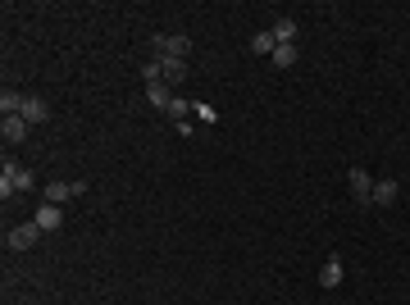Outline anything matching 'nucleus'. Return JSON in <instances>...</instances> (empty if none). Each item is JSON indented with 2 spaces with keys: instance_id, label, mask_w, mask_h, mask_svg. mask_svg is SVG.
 I'll use <instances>...</instances> for the list:
<instances>
[{
  "instance_id": "1",
  "label": "nucleus",
  "mask_w": 410,
  "mask_h": 305,
  "mask_svg": "<svg viewBox=\"0 0 410 305\" xmlns=\"http://www.w3.org/2000/svg\"><path fill=\"white\" fill-rule=\"evenodd\" d=\"M142 73H146V82H165V87L174 82V87H178V82H187V60H165V55H150Z\"/></svg>"
},
{
  "instance_id": "2",
  "label": "nucleus",
  "mask_w": 410,
  "mask_h": 305,
  "mask_svg": "<svg viewBox=\"0 0 410 305\" xmlns=\"http://www.w3.org/2000/svg\"><path fill=\"white\" fill-rule=\"evenodd\" d=\"M37 187V173L23 169V165H14V160H5V169H0V196H9V192H32Z\"/></svg>"
},
{
  "instance_id": "3",
  "label": "nucleus",
  "mask_w": 410,
  "mask_h": 305,
  "mask_svg": "<svg viewBox=\"0 0 410 305\" xmlns=\"http://www.w3.org/2000/svg\"><path fill=\"white\" fill-rule=\"evenodd\" d=\"M150 50H155V55H165V60H187L192 55V37H182V32H155V37H150Z\"/></svg>"
},
{
  "instance_id": "4",
  "label": "nucleus",
  "mask_w": 410,
  "mask_h": 305,
  "mask_svg": "<svg viewBox=\"0 0 410 305\" xmlns=\"http://www.w3.org/2000/svg\"><path fill=\"white\" fill-rule=\"evenodd\" d=\"M41 237H46V233H41L37 223H18V228H9V233H5V246L9 250H32Z\"/></svg>"
},
{
  "instance_id": "5",
  "label": "nucleus",
  "mask_w": 410,
  "mask_h": 305,
  "mask_svg": "<svg viewBox=\"0 0 410 305\" xmlns=\"http://www.w3.org/2000/svg\"><path fill=\"white\" fill-rule=\"evenodd\" d=\"M347 182H351V196H355V205H374V178H370V173H365L360 165H351Z\"/></svg>"
},
{
  "instance_id": "6",
  "label": "nucleus",
  "mask_w": 410,
  "mask_h": 305,
  "mask_svg": "<svg viewBox=\"0 0 410 305\" xmlns=\"http://www.w3.org/2000/svg\"><path fill=\"white\" fill-rule=\"evenodd\" d=\"M32 223H37L41 233H55V228H64V205H46V201H41V210L32 214Z\"/></svg>"
},
{
  "instance_id": "7",
  "label": "nucleus",
  "mask_w": 410,
  "mask_h": 305,
  "mask_svg": "<svg viewBox=\"0 0 410 305\" xmlns=\"http://www.w3.org/2000/svg\"><path fill=\"white\" fill-rule=\"evenodd\" d=\"M28 128H32V123H28L23 114H9L5 123H0V137H5V146H18V141L28 137Z\"/></svg>"
},
{
  "instance_id": "8",
  "label": "nucleus",
  "mask_w": 410,
  "mask_h": 305,
  "mask_svg": "<svg viewBox=\"0 0 410 305\" xmlns=\"http://www.w3.org/2000/svg\"><path fill=\"white\" fill-rule=\"evenodd\" d=\"M342 278H347L342 260H338V255H333V260H323V269H319V287H342Z\"/></svg>"
},
{
  "instance_id": "9",
  "label": "nucleus",
  "mask_w": 410,
  "mask_h": 305,
  "mask_svg": "<svg viewBox=\"0 0 410 305\" xmlns=\"http://www.w3.org/2000/svg\"><path fill=\"white\" fill-rule=\"evenodd\" d=\"M397 196H401V187H397V178H379L374 182V205H397Z\"/></svg>"
},
{
  "instance_id": "10",
  "label": "nucleus",
  "mask_w": 410,
  "mask_h": 305,
  "mask_svg": "<svg viewBox=\"0 0 410 305\" xmlns=\"http://www.w3.org/2000/svg\"><path fill=\"white\" fill-rule=\"evenodd\" d=\"M174 96H178V92H169V87H165V82H146V101H150V105H155V110H160V114H165V110H169V105H174Z\"/></svg>"
},
{
  "instance_id": "11",
  "label": "nucleus",
  "mask_w": 410,
  "mask_h": 305,
  "mask_svg": "<svg viewBox=\"0 0 410 305\" xmlns=\"http://www.w3.org/2000/svg\"><path fill=\"white\" fill-rule=\"evenodd\" d=\"M23 118H28V123H46V118H50V105L41 101V96H23Z\"/></svg>"
},
{
  "instance_id": "12",
  "label": "nucleus",
  "mask_w": 410,
  "mask_h": 305,
  "mask_svg": "<svg viewBox=\"0 0 410 305\" xmlns=\"http://www.w3.org/2000/svg\"><path fill=\"white\" fill-rule=\"evenodd\" d=\"M73 182H46V205H64V201H73Z\"/></svg>"
},
{
  "instance_id": "13",
  "label": "nucleus",
  "mask_w": 410,
  "mask_h": 305,
  "mask_svg": "<svg viewBox=\"0 0 410 305\" xmlns=\"http://www.w3.org/2000/svg\"><path fill=\"white\" fill-rule=\"evenodd\" d=\"M269 32H274L278 46H292V41H297V18H278V23L269 28Z\"/></svg>"
},
{
  "instance_id": "14",
  "label": "nucleus",
  "mask_w": 410,
  "mask_h": 305,
  "mask_svg": "<svg viewBox=\"0 0 410 305\" xmlns=\"http://www.w3.org/2000/svg\"><path fill=\"white\" fill-rule=\"evenodd\" d=\"M274 50H278V41H274V32H255V37H251V55H274Z\"/></svg>"
},
{
  "instance_id": "15",
  "label": "nucleus",
  "mask_w": 410,
  "mask_h": 305,
  "mask_svg": "<svg viewBox=\"0 0 410 305\" xmlns=\"http://www.w3.org/2000/svg\"><path fill=\"white\" fill-rule=\"evenodd\" d=\"M0 114H23V92H0Z\"/></svg>"
},
{
  "instance_id": "16",
  "label": "nucleus",
  "mask_w": 410,
  "mask_h": 305,
  "mask_svg": "<svg viewBox=\"0 0 410 305\" xmlns=\"http://www.w3.org/2000/svg\"><path fill=\"white\" fill-rule=\"evenodd\" d=\"M297 55H301V46L292 41V46H278V50H274V55H269V60H274L278 69H292V64H297Z\"/></svg>"
},
{
  "instance_id": "17",
  "label": "nucleus",
  "mask_w": 410,
  "mask_h": 305,
  "mask_svg": "<svg viewBox=\"0 0 410 305\" xmlns=\"http://www.w3.org/2000/svg\"><path fill=\"white\" fill-rule=\"evenodd\" d=\"M192 114H196L201 123H219V110H214V105H205V101H196V105H192Z\"/></svg>"
}]
</instances>
